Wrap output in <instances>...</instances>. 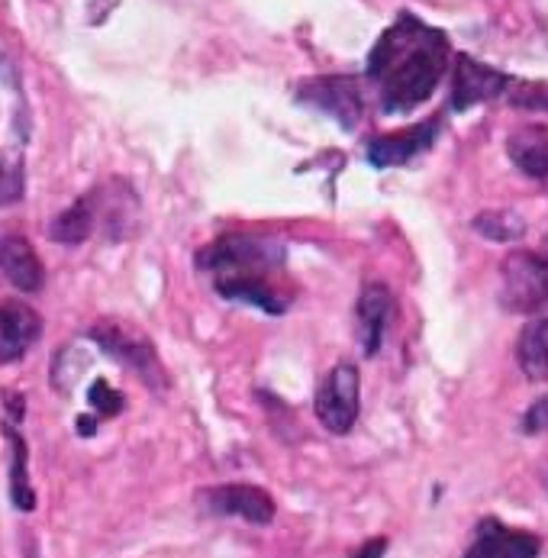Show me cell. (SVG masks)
I'll return each mask as SVG.
<instances>
[{
	"instance_id": "obj_13",
	"label": "cell",
	"mask_w": 548,
	"mask_h": 558,
	"mask_svg": "<svg viewBox=\"0 0 548 558\" xmlns=\"http://www.w3.org/2000/svg\"><path fill=\"white\" fill-rule=\"evenodd\" d=\"M393 298L385 284H368L362 291V301H358V339H362V349L365 355H378L381 352V342H385V329H388V319H391Z\"/></svg>"
},
{
	"instance_id": "obj_24",
	"label": "cell",
	"mask_w": 548,
	"mask_h": 558,
	"mask_svg": "<svg viewBox=\"0 0 548 558\" xmlns=\"http://www.w3.org/2000/svg\"><path fill=\"white\" fill-rule=\"evenodd\" d=\"M388 556V539L385 536H378V539H368L358 553L352 558H385Z\"/></svg>"
},
{
	"instance_id": "obj_22",
	"label": "cell",
	"mask_w": 548,
	"mask_h": 558,
	"mask_svg": "<svg viewBox=\"0 0 548 558\" xmlns=\"http://www.w3.org/2000/svg\"><path fill=\"white\" fill-rule=\"evenodd\" d=\"M23 197V165L20 161H3L0 165V207L13 204Z\"/></svg>"
},
{
	"instance_id": "obj_14",
	"label": "cell",
	"mask_w": 548,
	"mask_h": 558,
	"mask_svg": "<svg viewBox=\"0 0 548 558\" xmlns=\"http://www.w3.org/2000/svg\"><path fill=\"white\" fill-rule=\"evenodd\" d=\"M214 284H217V294H223L227 301H235V304H252L265 314H284L288 311L284 294H278L265 275H223Z\"/></svg>"
},
{
	"instance_id": "obj_25",
	"label": "cell",
	"mask_w": 548,
	"mask_h": 558,
	"mask_svg": "<svg viewBox=\"0 0 548 558\" xmlns=\"http://www.w3.org/2000/svg\"><path fill=\"white\" fill-rule=\"evenodd\" d=\"M78 433H81V436H90V433H94V420L81 416V420H78Z\"/></svg>"
},
{
	"instance_id": "obj_16",
	"label": "cell",
	"mask_w": 548,
	"mask_h": 558,
	"mask_svg": "<svg viewBox=\"0 0 548 558\" xmlns=\"http://www.w3.org/2000/svg\"><path fill=\"white\" fill-rule=\"evenodd\" d=\"M516 362L520 372L529 381H546L548 378V317L533 319L529 326H523L520 339H516Z\"/></svg>"
},
{
	"instance_id": "obj_6",
	"label": "cell",
	"mask_w": 548,
	"mask_h": 558,
	"mask_svg": "<svg viewBox=\"0 0 548 558\" xmlns=\"http://www.w3.org/2000/svg\"><path fill=\"white\" fill-rule=\"evenodd\" d=\"M200 507L214 517H235L252 526H268L275 520V497L255 484H220L200 490Z\"/></svg>"
},
{
	"instance_id": "obj_20",
	"label": "cell",
	"mask_w": 548,
	"mask_h": 558,
	"mask_svg": "<svg viewBox=\"0 0 548 558\" xmlns=\"http://www.w3.org/2000/svg\"><path fill=\"white\" fill-rule=\"evenodd\" d=\"M510 104L523 107V110H548V84H543V81L516 84V90L510 94Z\"/></svg>"
},
{
	"instance_id": "obj_7",
	"label": "cell",
	"mask_w": 548,
	"mask_h": 558,
	"mask_svg": "<svg viewBox=\"0 0 548 558\" xmlns=\"http://www.w3.org/2000/svg\"><path fill=\"white\" fill-rule=\"evenodd\" d=\"M297 100L332 117L342 130H355L362 120V87L355 78H314L297 87Z\"/></svg>"
},
{
	"instance_id": "obj_2",
	"label": "cell",
	"mask_w": 548,
	"mask_h": 558,
	"mask_svg": "<svg viewBox=\"0 0 548 558\" xmlns=\"http://www.w3.org/2000/svg\"><path fill=\"white\" fill-rule=\"evenodd\" d=\"M500 307L510 314H539L548 307V258L543 252H510L500 268Z\"/></svg>"
},
{
	"instance_id": "obj_10",
	"label": "cell",
	"mask_w": 548,
	"mask_h": 558,
	"mask_svg": "<svg viewBox=\"0 0 548 558\" xmlns=\"http://www.w3.org/2000/svg\"><path fill=\"white\" fill-rule=\"evenodd\" d=\"M42 336V317L23 301H0V365L20 362Z\"/></svg>"
},
{
	"instance_id": "obj_4",
	"label": "cell",
	"mask_w": 548,
	"mask_h": 558,
	"mask_svg": "<svg viewBox=\"0 0 548 558\" xmlns=\"http://www.w3.org/2000/svg\"><path fill=\"white\" fill-rule=\"evenodd\" d=\"M284 252L271 242L255 236H223L197 252V268L210 271L214 278L223 275H268L271 268H281Z\"/></svg>"
},
{
	"instance_id": "obj_15",
	"label": "cell",
	"mask_w": 548,
	"mask_h": 558,
	"mask_svg": "<svg viewBox=\"0 0 548 558\" xmlns=\"http://www.w3.org/2000/svg\"><path fill=\"white\" fill-rule=\"evenodd\" d=\"M507 156L510 161L529 174V178H548V126L546 123H526L516 126L507 136Z\"/></svg>"
},
{
	"instance_id": "obj_11",
	"label": "cell",
	"mask_w": 548,
	"mask_h": 558,
	"mask_svg": "<svg viewBox=\"0 0 548 558\" xmlns=\"http://www.w3.org/2000/svg\"><path fill=\"white\" fill-rule=\"evenodd\" d=\"M439 120H426V123H416V126H406L400 133H388V136H378L368 143V161L375 168H397V165H406L410 159H416L419 153H426L436 136H439Z\"/></svg>"
},
{
	"instance_id": "obj_12",
	"label": "cell",
	"mask_w": 548,
	"mask_h": 558,
	"mask_svg": "<svg viewBox=\"0 0 548 558\" xmlns=\"http://www.w3.org/2000/svg\"><path fill=\"white\" fill-rule=\"evenodd\" d=\"M0 271L23 294H36L46 284V268H42L36 248L16 233L0 240Z\"/></svg>"
},
{
	"instance_id": "obj_18",
	"label": "cell",
	"mask_w": 548,
	"mask_h": 558,
	"mask_svg": "<svg viewBox=\"0 0 548 558\" xmlns=\"http://www.w3.org/2000/svg\"><path fill=\"white\" fill-rule=\"evenodd\" d=\"M94 223H97V201H94V194H84L81 201H75L69 210H62L52 220L49 236L62 245H78L94 233Z\"/></svg>"
},
{
	"instance_id": "obj_1",
	"label": "cell",
	"mask_w": 548,
	"mask_h": 558,
	"mask_svg": "<svg viewBox=\"0 0 548 558\" xmlns=\"http://www.w3.org/2000/svg\"><path fill=\"white\" fill-rule=\"evenodd\" d=\"M449 69V36L413 13H400L368 56V78L385 113H410L429 100Z\"/></svg>"
},
{
	"instance_id": "obj_17",
	"label": "cell",
	"mask_w": 548,
	"mask_h": 558,
	"mask_svg": "<svg viewBox=\"0 0 548 558\" xmlns=\"http://www.w3.org/2000/svg\"><path fill=\"white\" fill-rule=\"evenodd\" d=\"M3 429H7L10 449H13V459H10V497H13L16 510L29 513V510H36V490H33V484H29V469H26V462H29V456H26V439L20 436L16 420H7Z\"/></svg>"
},
{
	"instance_id": "obj_21",
	"label": "cell",
	"mask_w": 548,
	"mask_h": 558,
	"mask_svg": "<svg viewBox=\"0 0 548 558\" xmlns=\"http://www.w3.org/2000/svg\"><path fill=\"white\" fill-rule=\"evenodd\" d=\"M87 400H90V407H94L100 416H117V413L123 410V395H120V391H113L103 378H97V381L90 385Z\"/></svg>"
},
{
	"instance_id": "obj_26",
	"label": "cell",
	"mask_w": 548,
	"mask_h": 558,
	"mask_svg": "<svg viewBox=\"0 0 548 558\" xmlns=\"http://www.w3.org/2000/svg\"><path fill=\"white\" fill-rule=\"evenodd\" d=\"M543 255H546V258H548V236H546V242H543Z\"/></svg>"
},
{
	"instance_id": "obj_19",
	"label": "cell",
	"mask_w": 548,
	"mask_h": 558,
	"mask_svg": "<svg viewBox=\"0 0 548 558\" xmlns=\"http://www.w3.org/2000/svg\"><path fill=\"white\" fill-rule=\"evenodd\" d=\"M471 227L490 242H516L526 233V220L513 210H484L474 217Z\"/></svg>"
},
{
	"instance_id": "obj_3",
	"label": "cell",
	"mask_w": 548,
	"mask_h": 558,
	"mask_svg": "<svg viewBox=\"0 0 548 558\" xmlns=\"http://www.w3.org/2000/svg\"><path fill=\"white\" fill-rule=\"evenodd\" d=\"M90 339L107 355H113L130 372H136L153 391H161L168 385V375H165V368L158 362L156 345L149 342V336L143 329H136L130 323H120V319H100V323H94Z\"/></svg>"
},
{
	"instance_id": "obj_23",
	"label": "cell",
	"mask_w": 548,
	"mask_h": 558,
	"mask_svg": "<svg viewBox=\"0 0 548 558\" xmlns=\"http://www.w3.org/2000/svg\"><path fill=\"white\" fill-rule=\"evenodd\" d=\"M523 433L526 436H539V433H548V398H539L526 413H523Z\"/></svg>"
},
{
	"instance_id": "obj_9",
	"label": "cell",
	"mask_w": 548,
	"mask_h": 558,
	"mask_svg": "<svg viewBox=\"0 0 548 558\" xmlns=\"http://www.w3.org/2000/svg\"><path fill=\"white\" fill-rule=\"evenodd\" d=\"M539 536L526 533V530H510L500 520L487 517L477 523L474 543L465 553V558H539Z\"/></svg>"
},
{
	"instance_id": "obj_5",
	"label": "cell",
	"mask_w": 548,
	"mask_h": 558,
	"mask_svg": "<svg viewBox=\"0 0 548 558\" xmlns=\"http://www.w3.org/2000/svg\"><path fill=\"white\" fill-rule=\"evenodd\" d=\"M358 407H362V378H358V368L352 362H339L319 381V388H316V420L332 436H345V433H352V426L358 420Z\"/></svg>"
},
{
	"instance_id": "obj_8",
	"label": "cell",
	"mask_w": 548,
	"mask_h": 558,
	"mask_svg": "<svg viewBox=\"0 0 548 558\" xmlns=\"http://www.w3.org/2000/svg\"><path fill=\"white\" fill-rule=\"evenodd\" d=\"M513 81L503 75L500 69H490L471 56H459L455 59V72H452V110H471L484 100H494L500 94H507Z\"/></svg>"
}]
</instances>
